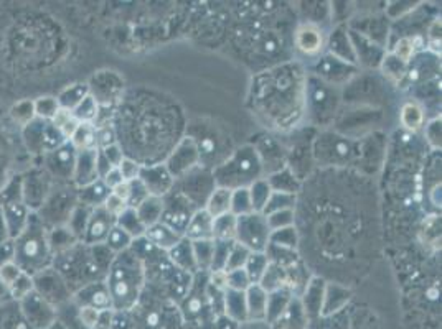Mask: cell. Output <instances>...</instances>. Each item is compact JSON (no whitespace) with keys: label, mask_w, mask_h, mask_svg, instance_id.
Returning a JSON list of instances; mask_svg holds the SVG:
<instances>
[{"label":"cell","mask_w":442,"mask_h":329,"mask_svg":"<svg viewBox=\"0 0 442 329\" xmlns=\"http://www.w3.org/2000/svg\"><path fill=\"white\" fill-rule=\"evenodd\" d=\"M99 311L94 306H84L81 310V320L88 328H94L99 323Z\"/></svg>","instance_id":"obj_37"},{"label":"cell","mask_w":442,"mask_h":329,"mask_svg":"<svg viewBox=\"0 0 442 329\" xmlns=\"http://www.w3.org/2000/svg\"><path fill=\"white\" fill-rule=\"evenodd\" d=\"M200 158H202V155H200V146L197 145V142L193 139H185L182 144L177 146V150L174 151L169 163L165 166H167L170 175H172L175 180L178 178V176L188 173L193 166H197Z\"/></svg>","instance_id":"obj_3"},{"label":"cell","mask_w":442,"mask_h":329,"mask_svg":"<svg viewBox=\"0 0 442 329\" xmlns=\"http://www.w3.org/2000/svg\"><path fill=\"white\" fill-rule=\"evenodd\" d=\"M266 222L271 232L288 229V227H294V209H280L271 214L264 216Z\"/></svg>","instance_id":"obj_20"},{"label":"cell","mask_w":442,"mask_h":329,"mask_svg":"<svg viewBox=\"0 0 442 329\" xmlns=\"http://www.w3.org/2000/svg\"><path fill=\"white\" fill-rule=\"evenodd\" d=\"M231 195H233V190L225 188V186H215V188L212 190V193H210V196L207 197V206H205V211H207L213 219L215 217L230 214Z\"/></svg>","instance_id":"obj_9"},{"label":"cell","mask_w":442,"mask_h":329,"mask_svg":"<svg viewBox=\"0 0 442 329\" xmlns=\"http://www.w3.org/2000/svg\"><path fill=\"white\" fill-rule=\"evenodd\" d=\"M128 207H129L128 202L119 200V197H115L114 195H109L106 197V201H104V209H106L108 214L113 217H119Z\"/></svg>","instance_id":"obj_33"},{"label":"cell","mask_w":442,"mask_h":329,"mask_svg":"<svg viewBox=\"0 0 442 329\" xmlns=\"http://www.w3.org/2000/svg\"><path fill=\"white\" fill-rule=\"evenodd\" d=\"M295 204V195L283 193V191H273L269 196L268 204H266L263 216H268L271 212L280 211V209H294Z\"/></svg>","instance_id":"obj_19"},{"label":"cell","mask_w":442,"mask_h":329,"mask_svg":"<svg viewBox=\"0 0 442 329\" xmlns=\"http://www.w3.org/2000/svg\"><path fill=\"white\" fill-rule=\"evenodd\" d=\"M271 231L266 217L259 212L236 217V237L234 242L244 246L249 252L264 254L269 246Z\"/></svg>","instance_id":"obj_2"},{"label":"cell","mask_w":442,"mask_h":329,"mask_svg":"<svg viewBox=\"0 0 442 329\" xmlns=\"http://www.w3.org/2000/svg\"><path fill=\"white\" fill-rule=\"evenodd\" d=\"M103 180H104V185H106V188H109L110 191H113L115 186L120 185L124 181L118 168H110L108 173L103 176Z\"/></svg>","instance_id":"obj_38"},{"label":"cell","mask_w":442,"mask_h":329,"mask_svg":"<svg viewBox=\"0 0 442 329\" xmlns=\"http://www.w3.org/2000/svg\"><path fill=\"white\" fill-rule=\"evenodd\" d=\"M248 191H249V197H251V204H253V211L259 212V214H263L264 207L269 201V196H271V193H273V190H271L268 180H263V178L256 180L254 183H251L248 186Z\"/></svg>","instance_id":"obj_12"},{"label":"cell","mask_w":442,"mask_h":329,"mask_svg":"<svg viewBox=\"0 0 442 329\" xmlns=\"http://www.w3.org/2000/svg\"><path fill=\"white\" fill-rule=\"evenodd\" d=\"M269 265V259L266 254H259V252H251L248 262H246L244 270L248 273L249 282L253 283H259L261 278H263L266 268Z\"/></svg>","instance_id":"obj_17"},{"label":"cell","mask_w":442,"mask_h":329,"mask_svg":"<svg viewBox=\"0 0 442 329\" xmlns=\"http://www.w3.org/2000/svg\"><path fill=\"white\" fill-rule=\"evenodd\" d=\"M139 180L142 181L149 196L155 197L167 196L175 185L174 176L170 175V171L165 165H155L149 166V168H142L140 170Z\"/></svg>","instance_id":"obj_4"},{"label":"cell","mask_w":442,"mask_h":329,"mask_svg":"<svg viewBox=\"0 0 442 329\" xmlns=\"http://www.w3.org/2000/svg\"><path fill=\"white\" fill-rule=\"evenodd\" d=\"M210 285H212L215 290L218 292H226L228 290V273L225 270H217L210 273Z\"/></svg>","instance_id":"obj_35"},{"label":"cell","mask_w":442,"mask_h":329,"mask_svg":"<svg viewBox=\"0 0 442 329\" xmlns=\"http://www.w3.org/2000/svg\"><path fill=\"white\" fill-rule=\"evenodd\" d=\"M130 191H132V186H130V181H123V183L115 186V188L113 190V193L115 197H119V200H123L124 202H129L130 200ZM129 206V204H128Z\"/></svg>","instance_id":"obj_39"},{"label":"cell","mask_w":442,"mask_h":329,"mask_svg":"<svg viewBox=\"0 0 442 329\" xmlns=\"http://www.w3.org/2000/svg\"><path fill=\"white\" fill-rule=\"evenodd\" d=\"M114 144V134L113 130H109V127L106 129H99L96 132V145H101L103 149Z\"/></svg>","instance_id":"obj_40"},{"label":"cell","mask_w":442,"mask_h":329,"mask_svg":"<svg viewBox=\"0 0 442 329\" xmlns=\"http://www.w3.org/2000/svg\"><path fill=\"white\" fill-rule=\"evenodd\" d=\"M213 246H215L213 239H212V241H197V242H192L193 257H195V262H197V268H198V270L208 272L210 268H212Z\"/></svg>","instance_id":"obj_16"},{"label":"cell","mask_w":442,"mask_h":329,"mask_svg":"<svg viewBox=\"0 0 442 329\" xmlns=\"http://www.w3.org/2000/svg\"><path fill=\"white\" fill-rule=\"evenodd\" d=\"M118 226L124 232H128L132 239H139V237H142L145 234V229H147V227L142 224V221L139 219L137 212H135L134 207H128V209H125L123 214L118 217Z\"/></svg>","instance_id":"obj_13"},{"label":"cell","mask_w":442,"mask_h":329,"mask_svg":"<svg viewBox=\"0 0 442 329\" xmlns=\"http://www.w3.org/2000/svg\"><path fill=\"white\" fill-rule=\"evenodd\" d=\"M185 239L190 242L212 241L213 239V217L205 209H197L190 217L183 232Z\"/></svg>","instance_id":"obj_5"},{"label":"cell","mask_w":442,"mask_h":329,"mask_svg":"<svg viewBox=\"0 0 442 329\" xmlns=\"http://www.w3.org/2000/svg\"><path fill=\"white\" fill-rule=\"evenodd\" d=\"M295 47L305 54H315L324 48V33L315 25H302L295 32Z\"/></svg>","instance_id":"obj_7"},{"label":"cell","mask_w":442,"mask_h":329,"mask_svg":"<svg viewBox=\"0 0 442 329\" xmlns=\"http://www.w3.org/2000/svg\"><path fill=\"white\" fill-rule=\"evenodd\" d=\"M253 211V204H251V197L248 188H236L231 195V214L239 217L251 214Z\"/></svg>","instance_id":"obj_18"},{"label":"cell","mask_w":442,"mask_h":329,"mask_svg":"<svg viewBox=\"0 0 442 329\" xmlns=\"http://www.w3.org/2000/svg\"><path fill=\"white\" fill-rule=\"evenodd\" d=\"M73 119V112L69 109H58L57 112H55L53 115V120H55V125H57L58 129H63V125L69 122V120Z\"/></svg>","instance_id":"obj_41"},{"label":"cell","mask_w":442,"mask_h":329,"mask_svg":"<svg viewBox=\"0 0 442 329\" xmlns=\"http://www.w3.org/2000/svg\"><path fill=\"white\" fill-rule=\"evenodd\" d=\"M251 255V252L246 249L244 246L238 244V242H233L231 246L228 260H226V267L225 272H233V270H239V268H244L246 262H248Z\"/></svg>","instance_id":"obj_22"},{"label":"cell","mask_w":442,"mask_h":329,"mask_svg":"<svg viewBox=\"0 0 442 329\" xmlns=\"http://www.w3.org/2000/svg\"><path fill=\"white\" fill-rule=\"evenodd\" d=\"M226 273H228V290L244 293L251 285H253V283L249 282V277L244 268H239V270H233V272H226Z\"/></svg>","instance_id":"obj_29"},{"label":"cell","mask_w":442,"mask_h":329,"mask_svg":"<svg viewBox=\"0 0 442 329\" xmlns=\"http://www.w3.org/2000/svg\"><path fill=\"white\" fill-rule=\"evenodd\" d=\"M144 237L160 252H170L180 241L183 239L182 234L170 229V227L165 226L164 222H157V224L147 227Z\"/></svg>","instance_id":"obj_6"},{"label":"cell","mask_w":442,"mask_h":329,"mask_svg":"<svg viewBox=\"0 0 442 329\" xmlns=\"http://www.w3.org/2000/svg\"><path fill=\"white\" fill-rule=\"evenodd\" d=\"M108 217H113V216H109L106 209H104L101 216H98L96 219L91 221V226H89V236H91L93 239L99 241V239H103V237H108L109 231L113 229L110 224H108Z\"/></svg>","instance_id":"obj_30"},{"label":"cell","mask_w":442,"mask_h":329,"mask_svg":"<svg viewBox=\"0 0 442 329\" xmlns=\"http://www.w3.org/2000/svg\"><path fill=\"white\" fill-rule=\"evenodd\" d=\"M72 139L74 142V145L79 146V149L91 150L93 146L96 145V130H94L89 124H79L78 130L74 132Z\"/></svg>","instance_id":"obj_24"},{"label":"cell","mask_w":442,"mask_h":329,"mask_svg":"<svg viewBox=\"0 0 442 329\" xmlns=\"http://www.w3.org/2000/svg\"><path fill=\"white\" fill-rule=\"evenodd\" d=\"M213 242H215L213 260H212V268H210V272L225 270L226 260H228V255H230V250H231V246H233V242L215 241V239H213Z\"/></svg>","instance_id":"obj_25"},{"label":"cell","mask_w":442,"mask_h":329,"mask_svg":"<svg viewBox=\"0 0 442 329\" xmlns=\"http://www.w3.org/2000/svg\"><path fill=\"white\" fill-rule=\"evenodd\" d=\"M295 244H298V236H295L294 227H288V229H280V231L271 232L269 246L280 247V249L294 250Z\"/></svg>","instance_id":"obj_23"},{"label":"cell","mask_w":442,"mask_h":329,"mask_svg":"<svg viewBox=\"0 0 442 329\" xmlns=\"http://www.w3.org/2000/svg\"><path fill=\"white\" fill-rule=\"evenodd\" d=\"M236 237V216L230 214L215 217L213 219V239L234 242Z\"/></svg>","instance_id":"obj_15"},{"label":"cell","mask_w":442,"mask_h":329,"mask_svg":"<svg viewBox=\"0 0 442 329\" xmlns=\"http://www.w3.org/2000/svg\"><path fill=\"white\" fill-rule=\"evenodd\" d=\"M119 259L118 263L113 267L110 272V295L115 303L123 301H132L137 298V293L140 290V285L144 282V267L134 254H130L132 259Z\"/></svg>","instance_id":"obj_1"},{"label":"cell","mask_w":442,"mask_h":329,"mask_svg":"<svg viewBox=\"0 0 442 329\" xmlns=\"http://www.w3.org/2000/svg\"><path fill=\"white\" fill-rule=\"evenodd\" d=\"M268 183L273 191H283V193L289 195H295V191H298V181L288 170L276 173L273 178L268 180Z\"/></svg>","instance_id":"obj_21"},{"label":"cell","mask_w":442,"mask_h":329,"mask_svg":"<svg viewBox=\"0 0 442 329\" xmlns=\"http://www.w3.org/2000/svg\"><path fill=\"white\" fill-rule=\"evenodd\" d=\"M132 237L128 232H124L119 226H114L108 234V246L114 252H125L132 244Z\"/></svg>","instance_id":"obj_26"},{"label":"cell","mask_w":442,"mask_h":329,"mask_svg":"<svg viewBox=\"0 0 442 329\" xmlns=\"http://www.w3.org/2000/svg\"><path fill=\"white\" fill-rule=\"evenodd\" d=\"M2 277L7 283H13L18 278V268L13 265H7L2 268Z\"/></svg>","instance_id":"obj_42"},{"label":"cell","mask_w":442,"mask_h":329,"mask_svg":"<svg viewBox=\"0 0 442 329\" xmlns=\"http://www.w3.org/2000/svg\"><path fill=\"white\" fill-rule=\"evenodd\" d=\"M401 124L409 132H418L424 124V110L419 104L406 103L401 109Z\"/></svg>","instance_id":"obj_14"},{"label":"cell","mask_w":442,"mask_h":329,"mask_svg":"<svg viewBox=\"0 0 442 329\" xmlns=\"http://www.w3.org/2000/svg\"><path fill=\"white\" fill-rule=\"evenodd\" d=\"M130 186H132V191H130V200H129V207H137L140 202H142L144 200H147L149 197V193L147 190H145V186L142 185V181L140 180H135V181H130Z\"/></svg>","instance_id":"obj_32"},{"label":"cell","mask_w":442,"mask_h":329,"mask_svg":"<svg viewBox=\"0 0 442 329\" xmlns=\"http://www.w3.org/2000/svg\"><path fill=\"white\" fill-rule=\"evenodd\" d=\"M135 212H137L139 219L142 221V224L145 227L157 224V222H160V219H162L164 197L149 196L147 200H144L137 207H135Z\"/></svg>","instance_id":"obj_10"},{"label":"cell","mask_w":442,"mask_h":329,"mask_svg":"<svg viewBox=\"0 0 442 329\" xmlns=\"http://www.w3.org/2000/svg\"><path fill=\"white\" fill-rule=\"evenodd\" d=\"M426 135H428V140L431 142V145L434 146V149H439L441 146V120L436 119L433 120L428 125V129H426Z\"/></svg>","instance_id":"obj_36"},{"label":"cell","mask_w":442,"mask_h":329,"mask_svg":"<svg viewBox=\"0 0 442 329\" xmlns=\"http://www.w3.org/2000/svg\"><path fill=\"white\" fill-rule=\"evenodd\" d=\"M98 114V105L94 103L93 98H83L81 103H79L76 108H74L73 117L78 120L79 124H88L89 120L96 117Z\"/></svg>","instance_id":"obj_27"},{"label":"cell","mask_w":442,"mask_h":329,"mask_svg":"<svg viewBox=\"0 0 442 329\" xmlns=\"http://www.w3.org/2000/svg\"><path fill=\"white\" fill-rule=\"evenodd\" d=\"M246 300V313L251 316H263L266 315V306H268V292L264 290L259 283L251 285L244 292Z\"/></svg>","instance_id":"obj_11"},{"label":"cell","mask_w":442,"mask_h":329,"mask_svg":"<svg viewBox=\"0 0 442 329\" xmlns=\"http://www.w3.org/2000/svg\"><path fill=\"white\" fill-rule=\"evenodd\" d=\"M416 53V43L414 40L411 38H401L398 43H396L395 47V52H393V57L398 59L400 63L403 64H408L411 62V58L414 57Z\"/></svg>","instance_id":"obj_28"},{"label":"cell","mask_w":442,"mask_h":329,"mask_svg":"<svg viewBox=\"0 0 442 329\" xmlns=\"http://www.w3.org/2000/svg\"><path fill=\"white\" fill-rule=\"evenodd\" d=\"M118 170L124 181H135V180H139L142 166H140L137 161H134L130 158H124L123 161H120V165L118 166Z\"/></svg>","instance_id":"obj_31"},{"label":"cell","mask_w":442,"mask_h":329,"mask_svg":"<svg viewBox=\"0 0 442 329\" xmlns=\"http://www.w3.org/2000/svg\"><path fill=\"white\" fill-rule=\"evenodd\" d=\"M167 255H169V260L172 262V265L180 268V270L185 273H190V275H192L193 272L198 270L197 262H195V257H193L192 242H190L188 239H185V237L174 247L172 250L167 252Z\"/></svg>","instance_id":"obj_8"},{"label":"cell","mask_w":442,"mask_h":329,"mask_svg":"<svg viewBox=\"0 0 442 329\" xmlns=\"http://www.w3.org/2000/svg\"><path fill=\"white\" fill-rule=\"evenodd\" d=\"M103 156L106 158L110 168H118V166L120 165V161L124 160L123 151H120V149L115 144L106 146V149L103 150Z\"/></svg>","instance_id":"obj_34"}]
</instances>
